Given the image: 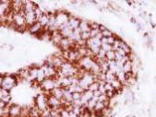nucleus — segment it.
<instances>
[{
	"label": "nucleus",
	"instance_id": "nucleus-38",
	"mask_svg": "<svg viewBox=\"0 0 156 117\" xmlns=\"http://www.w3.org/2000/svg\"><path fill=\"white\" fill-rule=\"evenodd\" d=\"M81 7H86V5H87V2H84V1H81Z\"/></svg>",
	"mask_w": 156,
	"mask_h": 117
},
{
	"label": "nucleus",
	"instance_id": "nucleus-18",
	"mask_svg": "<svg viewBox=\"0 0 156 117\" xmlns=\"http://www.w3.org/2000/svg\"><path fill=\"white\" fill-rule=\"evenodd\" d=\"M19 77L22 79H30V70L29 68H23V69H20L19 71Z\"/></svg>",
	"mask_w": 156,
	"mask_h": 117
},
{
	"label": "nucleus",
	"instance_id": "nucleus-37",
	"mask_svg": "<svg viewBox=\"0 0 156 117\" xmlns=\"http://www.w3.org/2000/svg\"><path fill=\"white\" fill-rule=\"evenodd\" d=\"M98 9H99V11L100 12H104V7H99V6H98Z\"/></svg>",
	"mask_w": 156,
	"mask_h": 117
},
{
	"label": "nucleus",
	"instance_id": "nucleus-31",
	"mask_svg": "<svg viewBox=\"0 0 156 117\" xmlns=\"http://www.w3.org/2000/svg\"><path fill=\"white\" fill-rule=\"evenodd\" d=\"M115 52H117V53H118L119 54H121L122 56H123V57H125V56H127L128 54H126V53H125V52L121 49V48H117V50H115Z\"/></svg>",
	"mask_w": 156,
	"mask_h": 117
},
{
	"label": "nucleus",
	"instance_id": "nucleus-39",
	"mask_svg": "<svg viewBox=\"0 0 156 117\" xmlns=\"http://www.w3.org/2000/svg\"><path fill=\"white\" fill-rule=\"evenodd\" d=\"M150 22H151V28H153V29H155V28H156V24H155V23H153L151 20L150 21Z\"/></svg>",
	"mask_w": 156,
	"mask_h": 117
},
{
	"label": "nucleus",
	"instance_id": "nucleus-9",
	"mask_svg": "<svg viewBox=\"0 0 156 117\" xmlns=\"http://www.w3.org/2000/svg\"><path fill=\"white\" fill-rule=\"evenodd\" d=\"M28 31L31 34H35V35H39L40 33H41L43 31V28L41 27V25H40L38 22L34 23L33 25H31L28 27Z\"/></svg>",
	"mask_w": 156,
	"mask_h": 117
},
{
	"label": "nucleus",
	"instance_id": "nucleus-1",
	"mask_svg": "<svg viewBox=\"0 0 156 117\" xmlns=\"http://www.w3.org/2000/svg\"><path fill=\"white\" fill-rule=\"evenodd\" d=\"M18 84V77L15 75H5L3 76L1 89L9 91Z\"/></svg>",
	"mask_w": 156,
	"mask_h": 117
},
{
	"label": "nucleus",
	"instance_id": "nucleus-7",
	"mask_svg": "<svg viewBox=\"0 0 156 117\" xmlns=\"http://www.w3.org/2000/svg\"><path fill=\"white\" fill-rule=\"evenodd\" d=\"M22 108L17 104L8 105V117H20Z\"/></svg>",
	"mask_w": 156,
	"mask_h": 117
},
{
	"label": "nucleus",
	"instance_id": "nucleus-26",
	"mask_svg": "<svg viewBox=\"0 0 156 117\" xmlns=\"http://www.w3.org/2000/svg\"><path fill=\"white\" fill-rule=\"evenodd\" d=\"M81 40L84 41V42H87L89 39L91 38L90 36V32H81Z\"/></svg>",
	"mask_w": 156,
	"mask_h": 117
},
{
	"label": "nucleus",
	"instance_id": "nucleus-4",
	"mask_svg": "<svg viewBox=\"0 0 156 117\" xmlns=\"http://www.w3.org/2000/svg\"><path fill=\"white\" fill-rule=\"evenodd\" d=\"M35 105L40 111H46L49 109L48 102H47V96L45 94H39L35 99Z\"/></svg>",
	"mask_w": 156,
	"mask_h": 117
},
{
	"label": "nucleus",
	"instance_id": "nucleus-46",
	"mask_svg": "<svg viewBox=\"0 0 156 117\" xmlns=\"http://www.w3.org/2000/svg\"><path fill=\"white\" fill-rule=\"evenodd\" d=\"M0 3H1V1H0Z\"/></svg>",
	"mask_w": 156,
	"mask_h": 117
},
{
	"label": "nucleus",
	"instance_id": "nucleus-41",
	"mask_svg": "<svg viewBox=\"0 0 156 117\" xmlns=\"http://www.w3.org/2000/svg\"><path fill=\"white\" fill-rule=\"evenodd\" d=\"M91 4H92V5H95L96 7H98V2L97 1H90Z\"/></svg>",
	"mask_w": 156,
	"mask_h": 117
},
{
	"label": "nucleus",
	"instance_id": "nucleus-42",
	"mask_svg": "<svg viewBox=\"0 0 156 117\" xmlns=\"http://www.w3.org/2000/svg\"><path fill=\"white\" fill-rule=\"evenodd\" d=\"M70 4H71V5H74V6H75V5H77V4H79V2H78V1H71Z\"/></svg>",
	"mask_w": 156,
	"mask_h": 117
},
{
	"label": "nucleus",
	"instance_id": "nucleus-27",
	"mask_svg": "<svg viewBox=\"0 0 156 117\" xmlns=\"http://www.w3.org/2000/svg\"><path fill=\"white\" fill-rule=\"evenodd\" d=\"M101 48L104 50L105 53H107V52L109 51H112V45H110L108 44V43H102V46H101Z\"/></svg>",
	"mask_w": 156,
	"mask_h": 117
},
{
	"label": "nucleus",
	"instance_id": "nucleus-19",
	"mask_svg": "<svg viewBox=\"0 0 156 117\" xmlns=\"http://www.w3.org/2000/svg\"><path fill=\"white\" fill-rule=\"evenodd\" d=\"M132 67H133V62L130 60H128V61L125 62L124 67H123V72L124 73H130L132 72Z\"/></svg>",
	"mask_w": 156,
	"mask_h": 117
},
{
	"label": "nucleus",
	"instance_id": "nucleus-36",
	"mask_svg": "<svg viewBox=\"0 0 156 117\" xmlns=\"http://www.w3.org/2000/svg\"><path fill=\"white\" fill-rule=\"evenodd\" d=\"M151 35H150V33L148 32H145L144 33H143V38L145 39V40H146V39L147 38H148V37H150Z\"/></svg>",
	"mask_w": 156,
	"mask_h": 117
},
{
	"label": "nucleus",
	"instance_id": "nucleus-30",
	"mask_svg": "<svg viewBox=\"0 0 156 117\" xmlns=\"http://www.w3.org/2000/svg\"><path fill=\"white\" fill-rule=\"evenodd\" d=\"M100 32H100V30H99V29H97V30H91V32H90V36H91V38H95Z\"/></svg>",
	"mask_w": 156,
	"mask_h": 117
},
{
	"label": "nucleus",
	"instance_id": "nucleus-23",
	"mask_svg": "<svg viewBox=\"0 0 156 117\" xmlns=\"http://www.w3.org/2000/svg\"><path fill=\"white\" fill-rule=\"evenodd\" d=\"M115 77H117V79L120 82H122V84H124L125 82H126V74H125L123 71L117 72V74H115Z\"/></svg>",
	"mask_w": 156,
	"mask_h": 117
},
{
	"label": "nucleus",
	"instance_id": "nucleus-45",
	"mask_svg": "<svg viewBox=\"0 0 156 117\" xmlns=\"http://www.w3.org/2000/svg\"><path fill=\"white\" fill-rule=\"evenodd\" d=\"M155 83H156V76H155Z\"/></svg>",
	"mask_w": 156,
	"mask_h": 117
},
{
	"label": "nucleus",
	"instance_id": "nucleus-40",
	"mask_svg": "<svg viewBox=\"0 0 156 117\" xmlns=\"http://www.w3.org/2000/svg\"><path fill=\"white\" fill-rule=\"evenodd\" d=\"M95 38H97V39H99V40H102V33L100 32L99 34H98V35L95 37Z\"/></svg>",
	"mask_w": 156,
	"mask_h": 117
},
{
	"label": "nucleus",
	"instance_id": "nucleus-24",
	"mask_svg": "<svg viewBox=\"0 0 156 117\" xmlns=\"http://www.w3.org/2000/svg\"><path fill=\"white\" fill-rule=\"evenodd\" d=\"M105 58L107 61H114L115 59V51H109L105 54Z\"/></svg>",
	"mask_w": 156,
	"mask_h": 117
},
{
	"label": "nucleus",
	"instance_id": "nucleus-11",
	"mask_svg": "<svg viewBox=\"0 0 156 117\" xmlns=\"http://www.w3.org/2000/svg\"><path fill=\"white\" fill-rule=\"evenodd\" d=\"M79 22H81V20L76 18V17L70 15L69 17V27L72 29V30H76L79 28Z\"/></svg>",
	"mask_w": 156,
	"mask_h": 117
},
{
	"label": "nucleus",
	"instance_id": "nucleus-25",
	"mask_svg": "<svg viewBox=\"0 0 156 117\" xmlns=\"http://www.w3.org/2000/svg\"><path fill=\"white\" fill-rule=\"evenodd\" d=\"M101 33H102V37H105V38H108V37H111L114 35V32L111 31L109 28H106L102 32H101Z\"/></svg>",
	"mask_w": 156,
	"mask_h": 117
},
{
	"label": "nucleus",
	"instance_id": "nucleus-2",
	"mask_svg": "<svg viewBox=\"0 0 156 117\" xmlns=\"http://www.w3.org/2000/svg\"><path fill=\"white\" fill-rule=\"evenodd\" d=\"M40 84H41V88L48 92H51L56 88H60L59 81L57 77L56 79H55V77H46Z\"/></svg>",
	"mask_w": 156,
	"mask_h": 117
},
{
	"label": "nucleus",
	"instance_id": "nucleus-3",
	"mask_svg": "<svg viewBox=\"0 0 156 117\" xmlns=\"http://www.w3.org/2000/svg\"><path fill=\"white\" fill-rule=\"evenodd\" d=\"M70 14H69L68 12L64 11H57L56 13V28L58 30L59 27H61L62 25H65L66 23L69 22Z\"/></svg>",
	"mask_w": 156,
	"mask_h": 117
},
{
	"label": "nucleus",
	"instance_id": "nucleus-22",
	"mask_svg": "<svg viewBox=\"0 0 156 117\" xmlns=\"http://www.w3.org/2000/svg\"><path fill=\"white\" fill-rule=\"evenodd\" d=\"M99 87H100V83H99V82H98V81H94L93 83H92L90 86H89L88 90L94 92V91H96V90L99 89Z\"/></svg>",
	"mask_w": 156,
	"mask_h": 117
},
{
	"label": "nucleus",
	"instance_id": "nucleus-12",
	"mask_svg": "<svg viewBox=\"0 0 156 117\" xmlns=\"http://www.w3.org/2000/svg\"><path fill=\"white\" fill-rule=\"evenodd\" d=\"M37 22H38L40 25H41L42 28H43V29L47 28L48 22H49V15H48V13L44 12L43 15L41 17V18H39V20H37Z\"/></svg>",
	"mask_w": 156,
	"mask_h": 117
},
{
	"label": "nucleus",
	"instance_id": "nucleus-28",
	"mask_svg": "<svg viewBox=\"0 0 156 117\" xmlns=\"http://www.w3.org/2000/svg\"><path fill=\"white\" fill-rule=\"evenodd\" d=\"M8 95H9V91H7V90H6V89H0V102L2 101L3 98L8 96Z\"/></svg>",
	"mask_w": 156,
	"mask_h": 117
},
{
	"label": "nucleus",
	"instance_id": "nucleus-5",
	"mask_svg": "<svg viewBox=\"0 0 156 117\" xmlns=\"http://www.w3.org/2000/svg\"><path fill=\"white\" fill-rule=\"evenodd\" d=\"M47 102H48V107L50 108L51 110H59V109H62V108H64L62 101L56 99L51 94L47 97Z\"/></svg>",
	"mask_w": 156,
	"mask_h": 117
},
{
	"label": "nucleus",
	"instance_id": "nucleus-6",
	"mask_svg": "<svg viewBox=\"0 0 156 117\" xmlns=\"http://www.w3.org/2000/svg\"><path fill=\"white\" fill-rule=\"evenodd\" d=\"M42 69L44 72L45 77H55L57 74V69H56L53 66L46 63L42 66Z\"/></svg>",
	"mask_w": 156,
	"mask_h": 117
},
{
	"label": "nucleus",
	"instance_id": "nucleus-20",
	"mask_svg": "<svg viewBox=\"0 0 156 117\" xmlns=\"http://www.w3.org/2000/svg\"><path fill=\"white\" fill-rule=\"evenodd\" d=\"M115 79H117V77H115L114 73H112L110 70H108L105 73V82L106 83H111V82Z\"/></svg>",
	"mask_w": 156,
	"mask_h": 117
},
{
	"label": "nucleus",
	"instance_id": "nucleus-17",
	"mask_svg": "<svg viewBox=\"0 0 156 117\" xmlns=\"http://www.w3.org/2000/svg\"><path fill=\"white\" fill-rule=\"evenodd\" d=\"M110 84L112 85V87L114 88V89H115L117 93L121 92V90L123 89V84H122V82H120L117 79H114L112 82H111Z\"/></svg>",
	"mask_w": 156,
	"mask_h": 117
},
{
	"label": "nucleus",
	"instance_id": "nucleus-13",
	"mask_svg": "<svg viewBox=\"0 0 156 117\" xmlns=\"http://www.w3.org/2000/svg\"><path fill=\"white\" fill-rule=\"evenodd\" d=\"M119 48H121L127 54H132L131 46L129 45L128 42H126L123 40H120V42H119Z\"/></svg>",
	"mask_w": 156,
	"mask_h": 117
},
{
	"label": "nucleus",
	"instance_id": "nucleus-35",
	"mask_svg": "<svg viewBox=\"0 0 156 117\" xmlns=\"http://www.w3.org/2000/svg\"><path fill=\"white\" fill-rule=\"evenodd\" d=\"M101 42H102V43H108V39L105 38V37H102Z\"/></svg>",
	"mask_w": 156,
	"mask_h": 117
},
{
	"label": "nucleus",
	"instance_id": "nucleus-10",
	"mask_svg": "<svg viewBox=\"0 0 156 117\" xmlns=\"http://www.w3.org/2000/svg\"><path fill=\"white\" fill-rule=\"evenodd\" d=\"M93 97V92L92 91H90V90H85L82 95H81V102L82 103L83 106H85L87 104V102L90 101V100Z\"/></svg>",
	"mask_w": 156,
	"mask_h": 117
},
{
	"label": "nucleus",
	"instance_id": "nucleus-44",
	"mask_svg": "<svg viewBox=\"0 0 156 117\" xmlns=\"http://www.w3.org/2000/svg\"><path fill=\"white\" fill-rule=\"evenodd\" d=\"M131 117H137V116H136V115H132Z\"/></svg>",
	"mask_w": 156,
	"mask_h": 117
},
{
	"label": "nucleus",
	"instance_id": "nucleus-21",
	"mask_svg": "<svg viewBox=\"0 0 156 117\" xmlns=\"http://www.w3.org/2000/svg\"><path fill=\"white\" fill-rule=\"evenodd\" d=\"M104 108H107V107H105L104 102H102L98 101L95 107H94V109H93V112H102Z\"/></svg>",
	"mask_w": 156,
	"mask_h": 117
},
{
	"label": "nucleus",
	"instance_id": "nucleus-29",
	"mask_svg": "<svg viewBox=\"0 0 156 117\" xmlns=\"http://www.w3.org/2000/svg\"><path fill=\"white\" fill-rule=\"evenodd\" d=\"M81 95H82V93H79V92H74V93H72V102L73 101H78V100H81Z\"/></svg>",
	"mask_w": 156,
	"mask_h": 117
},
{
	"label": "nucleus",
	"instance_id": "nucleus-8",
	"mask_svg": "<svg viewBox=\"0 0 156 117\" xmlns=\"http://www.w3.org/2000/svg\"><path fill=\"white\" fill-rule=\"evenodd\" d=\"M24 19H25L26 25H27L28 27L37 22V18H36V15H35L34 11L24 13Z\"/></svg>",
	"mask_w": 156,
	"mask_h": 117
},
{
	"label": "nucleus",
	"instance_id": "nucleus-14",
	"mask_svg": "<svg viewBox=\"0 0 156 117\" xmlns=\"http://www.w3.org/2000/svg\"><path fill=\"white\" fill-rule=\"evenodd\" d=\"M79 31L81 32H91V28H90V21H88L86 20H81V22H79Z\"/></svg>",
	"mask_w": 156,
	"mask_h": 117
},
{
	"label": "nucleus",
	"instance_id": "nucleus-16",
	"mask_svg": "<svg viewBox=\"0 0 156 117\" xmlns=\"http://www.w3.org/2000/svg\"><path fill=\"white\" fill-rule=\"evenodd\" d=\"M97 102H98V98L93 96V97L90 100V101L87 102V104L85 105V108H86L87 110L90 111V112H93V109H94V107H95V105H96Z\"/></svg>",
	"mask_w": 156,
	"mask_h": 117
},
{
	"label": "nucleus",
	"instance_id": "nucleus-33",
	"mask_svg": "<svg viewBox=\"0 0 156 117\" xmlns=\"http://www.w3.org/2000/svg\"><path fill=\"white\" fill-rule=\"evenodd\" d=\"M130 22L133 23V24H136V23H137V20H136L135 17H133V16L130 17Z\"/></svg>",
	"mask_w": 156,
	"mask_h": 117
},
{
	"label": "nucleus",
	"instance_id": "nucleus-43",
	"mask_svg": "<svg viewBox=\"0 0 156 117\" xmlns=\"http://www.w3.org/2000/svg\"><path fill=\"white\" fill-rule=\"evenodd\" d=\"M127 4L128 6H132L133 5V2L132 1H127Z\"/></svg>",
	"mask_w": 156,
	"mask_h": 117
},
{
	"label": "nucleus",
	"instance_id": "nucleus-32",
	"mask_svg": "<svg viewBox=\"0 0 156 117\" xmlns=\"http://www.w3.org/2000/svg\"><path fill=\"white\" fill-rule=\"evenodd\" d=\"M101 95H102V93H101V91H100L99 89H98V90H96V91H94V92H93V96H94V97L99 98V97L101 96Z\"/></svg>",
	"mask_w": 156,
	"mask_h": 117
},
{
	"label": "nucleus",
	"instance_id": "nucleus-15",
	"mask_svg": "<svg viewBox=\"0 0 156 117\" xmlns=\"http://www.w3.org/2000/svg\"><path fill=\"white\" fill-rule=\"evenodd\" d=\"M51 95H53L54 97L56 99L60 100V101H63L64 98V94H63V89L62 88H56L51 91Z\"/></svg>",
	"mask_w": 156,
	"mask_h": 117
},
{
	"label": "nucleus",
	"instance_id": "nucleus-34",
	"mask_svg": "<svg viewBox=\"0 0 156 117\" xmlns=\"http://www.w3.org/2000/svg\"><path fill=\"white\" fill-rule=\"evenodd\" d=\"M69 117H79V116L76 114L75 112H73L72 111H69Z\"/></svg>",
	"mask_w": 156,
	"mask_h": 117
}]
</instances>
